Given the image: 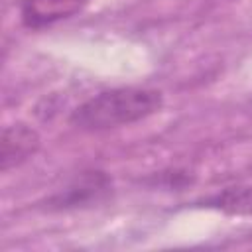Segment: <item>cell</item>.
I'll return each instance as SVG.
<instances>
[{"instance_id": "5", "label": "cell", "mask_w": 252, "mask_h": 252, "mask_svg": "<svg viewBox=\"0 0 252 252\" xmlns=\"http://www.w3.org/2000/svg\"><path fill=\"white\" fill-rule=\"evenodd\" d=\"M197 207L220 211L232 217H250L252 215V185L226 187L215 195H209L197 201Z\"/></svg>"}, {"instance_id": "4", "label": "cell", "mask_w": 252, "mask_h": 252, "mask_svg": "<svg viewBox=\"0 0 252 252\" xmlns=\"http://www.w3.org/2000/svg\"><path fill=\"white\" fill-rule=\"evenodd\" d=\"M39 148V136L33 128L16 122L4 128L2 132V150H0V169L8 171L30 159Z\"/></svg>"}, {"instance_id": "1", "label": "cell", "mask_w": 252, "mask_h": 252, "mask_svg": "<svg viewBox=\"0 0 252 252\" xmlns=\"http://www.w3.org/2000/svg\"><path fill=\"white\" fill-rule=\"evenodd\" d=\"M163 106V96L156 89L118 87L102 91L79 104L69 122L83 132H102L144 120Z\"/></svg>"}, {"instance_id": "2", "label": "cell", "mask_w": 252, "mask_h": 252, "mask_svg": "<svg viewBox=\"0 0 252 252\" xmlns=\"http://www.w3.org/2000/svg\"><path fill=\"white\" fill-rule=\"evenodd\" d=\"M110 177L104 171H85L75 177L63 191L51 195L45 203L49 211H67L77 207H89L102 201L110 193Z\"/></svg>"}, {"instance_id": "3", "label": "cell", "mask_w": 252, "mask_h": 252, "mask_svg": "<svg viewBox=\"0 0 252 252\" xmlns=\"http://www.w3.org/2000/svg\"><path fill=\"white\" fill-rule=\"evenodd\" d=\"M91 0H22L20 18L30 30H41L79 14Z\"/></svg>"}]
</instances>
